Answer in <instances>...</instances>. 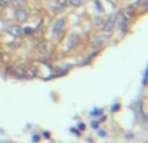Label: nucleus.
<instances>
[{"label": "nucleus", "mask_w": 148, "mask_h": 143, "mask_svg": "<svg viewBox=\"0 0 148 143\" xmlns=\"http://www.w3.org/2000/svg\"><path fill=\"white\" fill-rule=\"evenodd\" d=\"M118 13H116V14H112L109 18H108L107 22H104V25H103V31H104L105 34H110L113 30L116 29V25H117V21H118Z\"/></svg>", "instance_id": "1"}, {"label": "nucleus", "mask_w": 148, "mask_h": 143, "mask_svg": "<svg viewBox=\"0 0 148 143\" xmlns=\"http://www.w3.org/2000/svg\"><path fill=\"white\" fill-rule=\"evenodd\" d=\"M108 41H109V36H108V34H96V35L92 38V47H95V48H97V47H103L105 46V44L108 43Z\"/></svg>", "instance_id": "2"}, {"label": "nucleus", "mask_w": 148, "mask_h": 143, "mask_svg": "<svg viewBox=\"0 0 148 143\" xmlns=\"http://www.w3.org/2000/svg\"><path fill=\"white\" fill-rule=\"evenodd\" d=\"M79 42H81V35L77 33H72L68 36V41H66L68 50H72L74 47H77V44H79Z\"/></svg>", "instance_id": "3"}, {"label": "nucleus", "mask_w": 148, "mask_h": 143, "mask_svg": "<svg viewBox=\"0 0 148 143\" xmlns=\"http://www.w3.org/2000/svg\"><path fill=\"white\" fill-rule=\"evenodd\" d=\"M65 22H66V16H64V17H60L59 20H56V22L53 23V28H52V31H53V34H59L60 31L64 29Z\"/></svg>", "instance_id": "4"}, {"label": "nucleus", "mask_w": 148, "mask_h": 143, "mask_svg": "<svg viewBox=\"0 0 148 143\" xmlns=\"http://www.w3.org/2000/svg\"><path fill=\"white\" fill-rule=\"evenodd\" d=\"M27 18H29L27 10H25L23 8H21V9H17V10H16V20H17L20 23L26 22V21H27Z\"/></svg>", "instance_id": "5"}, {"label": "nucleus", "mask_w": 148, "mask_h": 143, "mask_svg": "<svg viewBox=\"0 0 148 143\" xmlns=\"http://www.w3.org/2000/svg\"><path fill=\"white\" fill-rule=\"evenodd\" d=\"M7 33L10 34L12 36H21V34H22V29L20 28L18 25H9L7 28Z\"/></svg>", "instance_id": "6"}, {"label": "nucleus", "mask_w": 148, "mask_h": 143, "mask_svg": "<svg viewBox=\"0 0 148 143\" xmlns=\"http://www.w3.org/2000/svg\"><path fill=\"white\" fill-rule=\"evenodd\" d=\"M38 51L40 52L42 55H46L47 51H48V43L46 41H42L40 43L38 44Z\"/></svg>", "instance_id": "7"}, {"label": "nucleus", "mask_w": 148, "mask_h": 143, "mask_svg": "<svg viewBox=\"0 0 148 143\" xmlns=\"http://www.w3.org/2000/svg\"><path fill=\"white\" fill-rule=\"evenodd\" d=\"M23 4H25V0H10L9 5H12V7L17 10V9H21V8L23 7Z\"/></svg>", "instance_id": "8"}, {"label": "nucleus", "mask_w": 148, "mask_h": 143, "mask_svg": "<svg viewBox=\"0 0 148 143\" xmlns=\"http://www.w3.org/2000/svg\"><path fill=\"white\" fill-rule=\"evenodd\" d=\"M127 28H129V20L126 17H122L121 18V23H120V29L122 33H126L127 31Z\"/></svg>", "instance_id": "9"}, {"label": "nucleus", "mask_w": 148, "mask_h": 143, "mask_svg": "<svg viewBox=\"0 0 148 143\" xmlns=\"http://www.w3.org/2000/svg\"><path fill=\"white\" fill-rule=\"evenodd\" d=\"M97 54H99V51H94V52H92V54H90L88 56H87L86 59H84L83 61H82V64H83V65H86V64H90V63H91L92 60L95 59V56H97Z\"/></svg>", "instance_id": "10"}, {"label": "nucleus", "mask_w": 148, "mask_h": 143, "mask_svg": "<svg viewBox=\"0 0 148 143\" xmlns=\"http://www.w3.org/2000/svg\"><path fill=\"white\" fill-rule=\"evenodd\" d=\"M94 25L96 26V28H103V25H104V20L101 18V16H96V17L94 18Z\"/></svg>", "instance_id": "11"}, {"label": "nucleus", "mask_w": 148, "mask_h": 143, "mask_svg": "<svg viewBox=\"0 0 148 143\" xmlns=\"http://www.w3.org/2000/svg\"><path fill=\"white\" fill-rule=\"evenodd\" d=\"M33 33H34V29L30 28V26H25L22 29V34H25V35H31Z\"/></svg>", "instance_id": "12"}, {"label": "nucleus", "mask_w": 148, "mask_h": 143, "mask_svg": "<svg viewBox=\"0 0 148 143\" xmlns=\"http://www.w3.org/2000/svg\"><path fill=\"white\" fill-rule=\"evenodd\" d=\"M121 109V104L118 102H116L114 104L112 105V107H110V112L112 113H116V112H118V111Z\"/></svg>", "instance_id": "13"}, {"label": "nucleus", "mask_w": 148, "mask_h": 143, "mask_svg": "<svg viewBox=\"0 0 148 143\" xmlns=\"http://www.w3.org/2000/svg\"><path fill=\"white\" fill-rule=\"evenodd\" d=\"M69 3H70V5L72 7H81L82 5V3H83V0H69Z\"/></svg>", "instance_id": "14"}, {"label": "nucleus", "mask_w": 148, "mask_h": 143, "mask_svg": "<svg viewBox=\"0 0 148 143\" xmlns=\"http://www.w3.org/2000/svg\"><path fill=\"white\" fill-rule=\"evenodd\" d=\"M36 76H38V69H35V68H30V72H29L27 77L33 78V77H36Z\"/></svg>", "instance_id": "15"}, {"label": "nucleus", "mask_w": 148, "mask_h": 143, "mask_svg": "<svg viewBox=\"0 0 148 143\" xmlns=\"http://www.w3.org/2000/svg\"><path fill=\"white\" fill-rule=\"evenodd\" d=\"M127 13H129V16H134V13H135V5H129Z\"/></svg>", "instance_id": "16"}, {"label": "nucleus", "mask_w": 148, "mask_h": 143, "mask_svg": "<svg viewBox=\"0 0 148 143\" xmlns=\"http://www.w3.org/2000/svg\"><path fill=\"white\" fill-rule=\"evenodd\" d=\"M101 113H103V109H97V108H95L94 111L90 112V115L91 116H99V115H101Z\"/></svg>", "instance_id": "17"}, {"label": "nucleus", "mask_w": 148, "mask_h": 143, "mask_svg": "<svg viewBox=\"0 0 148 143\" xmlns=\"http://www.w3.org/2000/svg\"><path fill=\"white\" fill-rule=\"evenodd\" d=\"M10 4V0H0V7L1 8H5Z\"/></svg>", "instance_id": "18"}, {"label": "nucleus", "mask_w": 148, "mask_h": 143, "mask_svg": "<svg viewBox=\"0 0 148 143\" xmlns=\"http://www.w3.org/2000/svg\"><path fill=\"white\" fill-rule=\"evenodd\" d=\"M68 1H69V0H57V5H60V7L64 8Z\"/></svg>", "instance_id": "19"}, {"label": "nucleus", "mask_w": 148, "mask_h": 143, "mask_svg": "<svg viewBox=\"0 0 148 143\" xmlns=\"http://www.w3.org/2000/svg\"><path fill=\"white\" fill-rule=\"evenodd\" d=\"M77 129H78L79 131H83L84 129H86V125H84L83 122H79V124H78V126H77Z\"/></svg>", "instance_id": "20"}, {"label": "nucleus", "mask_w": 148, "mask_h": 143, "mask_svg": "<svg viewBox=\"0 0 148 143\" xmlns=\"http://www.w3.org/2000/svg\"><path fill=\"white\" fill-rule=\"evenodd\" d=\"M95 5H96V9L99 10V12H103V7H101V4H100V1L95 0Z\"/></svg>", "instance_id": "21"}, {"label": "nucleus", "mask_w": 148, "mask_h": 143, "mask_svg": "<svg viewBox=\"0 0 148 143\" xmlns=\"http://www.w3.org/2000/svg\"><path fill=\"white\" fill-rule=\"evenodd\" d=\"M142 10L143 12H146V9H147V5H148V0H143V3H142Z\"/></svg>", "instance_id": "22"}, {"label": "nucleus", "mask_w": 148, "mask_h": 143, "mask_svg": "<svg viewBox=\"0 0 148 143\" xmlns=\"http://www.w3.org/2000/svg\"><path fill=\"white\" fill-rule=\"evenodd\" d=\"M91 126H92V129L97 130V129H99V122H97V121H92V122H91Z\"/></svg>", "instance_id": "23"}, {"label": "nucleus", "mask_w": 148, "mask_h": 143, "mask_svg": "<svg viewBox=\"0 0 148 143\" xmlns=\"http://www.w3.org/2000/svg\"><path fill=\"white\" fill-rule=\"evenodd\" d=\"M97 134H99V137H101V138H104V137L107 135V133H105L104 130H101V129H97Z\"/></svg>", "instance_id": "24"}, {"label": "nucleus", "mask_w": 148, "mask_h": 143, "mask_svg": "<svg viewBox=\"0 0 148 143\" xmlns=\"http://www.w3.org/2000/svg\"><path fill=\"white\" fill-rule=\"evenodd\" d=\"M146 83H147V70H144V77H143V81H142V85L146 86Z\"/></svg>", "instance_id": "25"}, {"label": "nucleus", "mask_w": 148, "mask_h": 143, "mask_svg": "<svg viewBox=\"0 0 148 143\" xmlns=\"http://www.w3.org/2000/svg\"><path fill=\"white\" fill-rule=\"evenodd\" d=\"M70 131L74 133V134H77V135H81V131H79L78 129H75V128H72V129H70Z\"/></svg>", "instance_id": "26"}, {"label": "nucleus", "mask_w": 148, "mask_h": 143, "mask_svg": "<svg viewBox=\"0 0 148 143\" xmlns=\"http://www.w3.org/2000/svg\"><path fill=\"white\" fill-rule=\"evenodd\" d=\"M31 139H33L34 143H38L39 142V135H38V134H35V135H33V138H31Z\"/></svg>", "instance_id": "27"}, {"label": "nucleus", "mask_w": 148, "mask_h": 143, "mask_svg": "<svg viewBox=\"0 0 148 143\" xmlns=\"http://www.w3.org/2000/svg\"><path fill=\"white\" fill-rule=\"evenodd\" d=\"M105 121V116H101V117L99 118V121H97V122H104Z\"/></svg>", "instance_id": "28"}, {"label": "nucleus", "mask_w": 148, "mask_h": 143, "mask_svg": "<svg viewBox=\"0 0 148 143\" xmlns=\"http://www.w3.org/2000/svg\"><path fill=\"white\" fill-rule=\"evenodd\" d=\"M43 135L46 137V138H49V137H51V134H49L48 131H44V133H43Z\"/></svg>", "instance_id": "29"}, {"label": "nucleus", "mask_w": 148, "mask_h": 143, "mask_svg": "<svg viewBox=\"0 0 148 143\" xmlns=\"http://www.w3.org/2000/svg\"><path fill=\"white\" fill-rule=\"evenodd\" d=\"M1 60H3V52L0 51V61H1Z\"/></svg>", "instance_id": "30"}, {"label": "nucleus", "mask_w": 148, "mask_h": 143, "mask_svg": "<svg viewBox=\"0 0 148 143\" xmlns=\"http://www.w3.org/2000/svg\"><path fill=\"white\" fill-rule=\"evenodd\" d=\"M1 9H3V8H1V7H0V13H1Z\"/></svg>", "instance_id": "31"}]
</instances>
